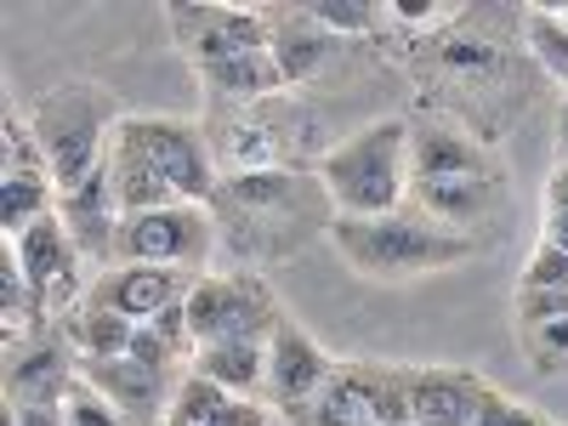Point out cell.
<instances>
[{"label": "cell", "instance_id": "cell-5", "mask_svg": "<svg viewBox=\"0 0 568 426\" xmlns=\"http://www.w3.org/2000/svg\"><path fill=\"white\" fill-rule=\"evenodd\" d=\"M120 120L125 114L114 109V98L103 85H91V80H63L52 91H40L34 109H29V131L40 142L58 194H69V187H80L85 176L103 171Z\"/></svg>", "mask_w": 568, "mask_h": 426}, {"label": "cell", "instance_id": "cell-29", "mask_svg": "<svg viewBox=\"0 0 568 426\" xmlns=\"http://www.w3.org/2000/svg\"><path fill=\"white\" fill-rule=\"evenodd\" d=\"M233 404V393H222L216 382H205V375H194L187 369L182 382H176V398H171V415H182V420H194V426H211L222 409Z\"/></svg>", "mask_w": 568, "mask_h": 426}, {"label": "cell", "instance_id": "cell-14", "mask_svg": "<svg viewBox=\"0 0 568 426\" xmlns=\"http://www.w3.org/2000/svg\"><path fill=\"white\" fill-rule=\"evenodd\" d=\"M500 387L466 364H415L409 420L415 426H489Z\"/></svg>", "mask_w": 568, "mask_h": 426}, {"label": "cell", "instance_id": "cell-10", "mask_svg": "<svg viewBox=\"0 0 568 426\" xmlns=\"http://www.w3.org/2000/svg\"><path fill=\"white\" fill-rule=\"evenodd\" d=\"M336 375V358H329L307 329L284 313L278 329L267 336V375H262V404L273 415H291L296 426L307 420V409L318 404V393L329 387Z\"/></svg>", "mask_w": 568, "mask_h": 426}, {"label": "cell", "instance_id": "cell-2", "mask_svg": "<svg viewBox=\"0 0 568 426\" xmlns=\"http://www.w3.org/2000/svg\"><path fill=\"white\" fill-rule=\"evenodd\" d=\"M211 216L233 256L284 262L313 240V227L329 233L336 205L324 200L313 171H233L211 194Z\"/></svg>", "mask_w": 568, "mask_h": 426}, {"label": "cell", "instance_id": "cell-24", "mask_svg": "<svg viewBox=\"0 0 568 426\" xmlns=\"http://www.w3.org/2000/svg\"><path fill=\"white\" fill-rule=\"evenodd\" d=\"M58 211V182L45 165L34 171H0V222H7V240L29 233L40 216Z\"/></svg>", "mask_w": 568, "mask_h": 426}, {"label": "cell", "instance_id": "cell-19", "mask_svg": "<svg viewBox=\"0 0 568 426\" xmlns=\"http://www.w3.org/2000/svg\"><path fill=\"white\" fill-rule=\"evenodd\" d=\"M511 313L517 324H546V318H568V251L557 245H535L524 273L511 291Z\"/></svg>", "mask_w": 568, "mask_h": 426}, {"label": "cell", "instance_id": "cell-22", "mask_svg": "<svg viewBox=\"0 0 568 426\" xmlns=\"http://www.w3.org/2000/svg\"><path fill=\"white\" fill-rule=\"evenodd\" d=\"M194 375L216 382L222 393L233 398H256L262 393V375H267V342H211V347H194Z\"/></svg>", "mask_w": 568, "mask_h": 426}, {"label": "cell", "instance_id": "cell-33", "mask_svg": "<svg viewBox=\"0 0 568 426\" xmlns=\"http://www.w3.org/2000/svg\"><path fill=\"white\" fill-rule=\"evenodd\" d=\"M7 426H69L63 404H29V409H7Z\"/></svg>", "mask_w": 568, "mask_h": 426}, {"label": "cell", "instance_id": "cell-25", "mask_svg": "<svg viewBox=\"0 0 568 426\" xmlns=\"http://www.w3.org/2000/svg\"><path fill=\"white\" fill-rule=\"evenodd\" d=\"M45 324H58V318L45 313V302L34 296V284L18 267V256L7 251L0 256V336H7V347H18V342L40 336Z\"/></svg>", "mask_w": 568, "mask_h": 426}, {"label": "cell", "instance_id": "cell-9", "mask_svg": "<svg viewBox=\"0 0 568 426\" xmlns=\"http://www.w3.org/2000/svg\"><path fill=\"white\" fill-rule=\"evenodd\" d=\"M284 307L262 273H205L187 296V329L194 347L211 342H267Z\"/></svg>", "mask_w": 568, "mask_h": 426}, {"label": "cell", "instance_id": "cell-20", "mask_svg": "<svg viewBox=\"0 0 568 426\" xmlns=\"http://www.w3.org/2000/svg\"><path fill=\"white\" fill-rule=\"evenodd\" d=\"M267 29H273L278 74H284V85H291V91L307 85V80L329 63V45H336V34H324L307 7H296V12H267Z\"/></svg>", "mask_w": 568, "mask_h": 426}, {"label": "cell", "instance_id": "cell-13", "mask_svg": "<svg viewBox=\"0 0 568 426\" xmlns=\"http://www.w3.org/2000/svg\"><path fill=\"white\" fill-rule=\"evenodd\" d=\"M165 23H171L176 52L187 58L194 74L211 69V63L240 58V52H262V45H273L267 12H251V7H171Z\"/></svg>", "mask_w": 568, "mask_h": 426}, {"label": "cell", "instance_id": "cell-17", "mask_svg": "<svg viewBox=\"0 0 568 426\" xmlns=\"http://www.w3.org/2000/svg\"><path fill=\"white\" fill-rule=\"evenodd\" d=\"M80 382H91L125 426H160L176 398V375H160L136 358H80Z\"/></svg>", "mask_w": 568, "mask_h": 426}, {"label": "cell", "instance_id": "cell-1", "mask_svg": "<svg viewBox=\"0 0 568 426\" xmlns=\"http://www.w3.org/2000/svg\"><path fill=\"white\" fill-rule=\"evenodd\" d=\"M103 171L125 216L160 205H211V194L222 187V165L205 125L171 114H125Z\"/></svg>", "mask_w": 568, "mask_h": 426}, {"label": "cell", "instance_id": "cell-30", "mask_svg": "<svg viewBox=\"0 0 568 426\" xmlns=\"http://www.w3.org/2000/svg\"><path fill=\"white\" fill-rule=\"evenodd\" d=\"M540 245L568 251V154L551 165L546 194H540Z\"/></svg>", "mask_w": 568, "mask_h": 426}, {"label": "cell", "instance_id": "cell-31", "mask_svg": "<svg viewBox=\"0 0 568 426\" xmlns=\"http://www.w3.org/2000/svg\"><path fill=\"white\" fill-rule=\"evenodd\" d=\"M387 18H393L398 29H449V23H455V12L426 7V0H415V7H387Z\"/></svg>", "mask_w": 568, "mask_h": 426}, {"label": "cell", "instance_id": "cell-18", "mask_svg": "<svg viewBox=\"0 0 568 426\" xmlns=\"http://www.w3.org/2000/svg\"><path fill=\"white\" fill-rule=\"evenodd\" d=\"M58 222L69 227L74 251H80L85 262H98V273H103V267L114 262V240H120V222H125V211H120V200H114L109 171L85 176L80 187L58 194Z\"/></svg>", "mask_w": 568, "mask_h": 426}, {"label": "cell", "instance_id": "cell-15", "mask_svg": "<svg viewBox=\"0 0 568 426\" xmlns=\"http://www.w3.org/2000/svg\"><path fill=\"white\" fill-rule=\"evenodd\" d=\"M205 273H182V267H142V262H114L103 273H91V291L85 302H98V307H114L120 318L131 324H149L160 318L165 307L187 302L194 296V284Z\"/></svg>", "mask_w": 568, "mask_h": 426}, {"label": "cell", "instance_id": "cell-21", "mask_svg": "<svg viewBox=\"0 0 568 426\" xmlns=\"http://www.w3.org/2000/svg\"><path fill=\"white\" fill-rule=\"evenodd\" d=\"M409 205L455 233H471L500 205V182H409Z\"/></svg>", "mask_w": 568, "mask_h": 426}, {"label": "cell", "instance_id": "cell-8", "mask_svg": "<svg viewBox=\"0 0 568 426\" xmlns=\"http://www.w3.org/2000/svg\"><path fill=\"white\" fill-rule=\"evenodd\" d=\"M222 245L211 205H160L136 211L120 222L114 262H142V267H182V273H211V256ZM109 262V267H114Z\"/></svg>", "mask_w": 568, "mask_h": 426}, {"label": "cell", "instance_id": "cell-7", "mask_svg": "<svg viewBox=\"0 0 568 426\" xmlns=\"http://www.w3.org/2000/svg\"><path fill=\"white\" fill-rule=\"evenodd\" d=\"M415 364L387 358H336V375L318 393L302 426H415L409 420Z\"/></svg>", "mask_w": 568, "mask_h": 426}, {"label": "cell", "instance_id": "cell-4", "mask_svg": "<svg viewBox=\"0 0 568 426\" xmlns=\"http://www.w3.org/2000/svg\"><path fill=\"white\" fill-rule=\"evenodd\" d=\"M336 216H387L409 205V120L387 114L329 142L313 165Z\"/></svg>", "mask_w": 568, "mask_h": 426}, {"label": "cell", "instance_id": "cell-26", "mask_svg": "<svg viewBox=\"0 0 568 426\" xmlns=\"http://www.w3.org/2000/svg\"><path fill=\"white\" fill-rule=\"evenodd\" d=\"M524 34H529L535 63L551 80H562V91H568V12H529L524 18Z\"/></svg>", "mask_w": 568, "mask_h": 426}, {"label": "cell", "instance_id": "cell-16", "mask_svg": "<svg viewBox=\"0 0 568 426\" xmlns=\"http://www.w3.org/2000/svg\"><path fill=\"white\" fill-rule=\"evenodd\" d=\"M74 382H80V358L63 342V329H40V336L7 347V409L63 404Z\"/></svg>", "mask_w": 568, "mask_h": 426}, {"label": "cell", "instance_id": "cell-11", "mask_svg": "<svg viewBox=\"0 0 568 426\" xmlns=\"http://www.w3.org/2000/svg\"><path fill=\"white\" fill-rule=\"evenodd\" d=\"M409 182H506L489 136L466 131L455 114L409 120Z\"/></svg>", "mask_w": 568, "mask_h": 426}, {"label": "cell", "instance_id": "cell-3", "mask_svg": "<svg viewBox=\"0 0 568 426\" xmlns=\"http://www.w3.org/2000/svg\"><path fill=\"white\" fill-rule=\"evenodd\" d=\"M324 240L369 284H409V278H426V273L460 267L484 251L471 233H455L415 205H398L387 216H336Z\"/></svg>", "mask_w": 568, "mask_h": 426}, {"label": "cell", "instance_id": "cell-32", "mask_svg": "<svg viewBox=\"0 0 568 426\" xmlns=\"http://www.w3.org/2000/svg\"><path fill=\"white\" fill-rule=\"evenodd\" d=\"M489 426H551V415H540L535 404H517L511 393H500L495 409H489Z\"/></svg>", "mask_w": 568, "mask_h": 426}, {"label": "cell", "instance_id": "cell-23", "mask_svg": "<svg viewBox=\"0 0 568 426\" xmlns=\"http://www.w3.org/2000/svg\"><path fill=\"white\" fill-rule=\"evenodd\" d=\"M58 329L74 347V358H125L136 342V324L120 318L114 307H98V302H80L69 318H58Z\"/></svg>", "mask_w": 568, "mask_h": 426}, {"label": "cell", "instance_id": "cell-12", "mask_svg": "<svg viewBox=\"0 0 568 426\" xmlns=\"http://www.w3.org/2000/svg\"><path fill=\"white\" fill-rule=\"evenodd\" d=\"M7 251L18 256L23 278L34 284V296L45 302V313H52V318H69L85 302V291H91V278L80 273L85 256L74 251V240H69V227L58 222V211L40 216L29 233H18V240H7Z\"/></svg>", "mask_w": 568, "mask_h": 426}, {"label": "cell", "instance_id": "cell-34", "mask_svg": "<svg viewBox=\"0 0 568 426\" xmlns=\"http://www.w3.org/2000/svg\"><path fill=\"white\" fill-rule=\"evenodd\" d=\"M557 131H562V142H568V91H562V109H557Z\"/></svg>", "mask_w": 568, "mask_h": 426}, {"label": "cell", "instance_id": "cell-28", "mask_svg": "<svg viewBox=\"0 0 568 426\" xmlns=\"http://www.w3.org/2000/svg\"><path fill=\"white\" fill-rule=\"evenodd\" d=\"M307 12L324 34H336V40H358V34H375L387 23L382 7H358V0H318V7H307Z\"/></svg>", "mask_w": 568, "mask_h": 426}, {"label": "cell", "instance_id": "cell-35", "mask_svg": "<svg viewBox=\"0 0 568 426\" xmlns=\"http://www.w3.org/2000/svg\"><path fill=\"white\" fill-rule=\"evenodd\" d=\"M160 426H194V420H182V415H165V420H160Z\"/></svg>", "mask_w": 568, "mask_h": 426}, {"label": "cell", "instance_id": "cell-6", "mask_svg": "<svg viewBox=\"0 0 568 426\" xmlns=\"http://www.w3.org/2000/svg\"><path fill=\"white\" fill-rule=\"evenodd\" d=\"M205 136L216 149L222 176H233V171H302L296 149L313 154L318 125H313V114L291 98V91H278V98L251 103V109H222V125L211 120ZM313 165H318V154H313Z\"/></svg>", "mask_w": 568, "mask_h": 426}, {"label": "cell", "instance_id": "cell-27", "mask_svg": "<svg viewBox=\"0 0 568 426\" xmlns=\"http://www.w3.org/2000/svg\"><path fill=\"white\" fill-rule=\"evenodd\" d=\"M517 347L535 364V375H568V318L517 324Z\"/></svg>", "mask_w": 568, "mask_h": 426}]
</instances>
